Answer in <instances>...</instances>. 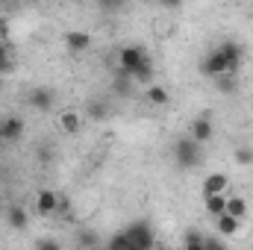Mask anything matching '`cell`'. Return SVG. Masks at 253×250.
Segmentation results:
<instances>
[{
    "mask_svg": "<svg viewBox=\"0 0 253 250\" xmlns=\"http://www.w3.org/2000/svg\"><path fill=\"white\" fill-rule=\"evenodd\" d=\"M27 100H30V106H33L36 112H50L56 97H53V91H50V88H44V85H36V88L30 91V97H27Z\"/></svg>",
    "mask_w": 253,
    "mask_h": 250,
    "instance_id": "obj_5",
    "label": "cell"
},
{
    "mask_svg": "<svg viewBox=\"0 0 253 250\" xmlns=\"http://www.w3.org/2000/svg\"><path fill=\"white\" fill-rule=\"evenodd\" d=\"M230 186V177L227 174H209L203 180V194H215V191H227Z\"/></svg>",
    "mask_w": 253,
    "mask_h": 250,
    "instance_id": "obj_13",
    "label": "cell"
},
{
    "mask_svg": "<svg viewBox=\"0 0 253 250\" xmlns=\"http://www.w3.org/2000/svg\"><path fill=\"white\" fill-rule=\"evenodd\" d=\"M91 115L94 118H106V106L100 109V103H91Z\"/></svg>",
    "mask_w": 253,
    "mask_h": 250,
    "instance_id": "obj_28",
    "label": "cell"
},
{
    "mask_svg": "<svg viewBox=\"0 0 253 250\" xmlns=\"http://www.w3.org/2000/svg\"><path fill=\"white\" fill-rule=\"evenodd\" d=\"M227 212L245 221V218H248V200H245V197H227Z\"/></svg>",
    "mask_w": 253,
    "mask_h": 250,
    "instance_id": "obj_17",
    "label": "cell"
},
{
    "mask_svg": "<svg viewBox=\"0 0 253 250\" xmlns=\"http://www.w3.org/2000/svg\"><path fill=\"white\" fill-rule=\"evenodd\" d=\"M215 230H218V236L233 239V236L242 230V218H236V215H230V212H221V215H215Z\"/></svg>",
    "mask_w": 253,
    "mask_h": 250,
    "instance_id": "obj_6",
    "label": "cell"
},
{
    "mask_svg": "<svg viewBox=\"0 0 253 250\" xmlns=\"http://www.w3.org/2000/svg\"><path fill=\"white\" fill-rule=\"evenodd\" d=\"M242 56H245V50H242V44H239V42H221L212 53H206V56H203L200 71H203L206 77L236 74V71H239V65H242Z\"/></svg>",
    "mask_w": 253,
    "mask_h": 250,
    "instance_id": "obj_1",
    "label": "cell"
},
{
    "mask_svg": "<svg viewBox=\"0 0 253 250\" xmlns=\"http://www.w3.org/2000/svg\"><path fill=\"white\" fill-rule=\"evenodd\" d=\"M189 135L194 138V141H200V144H206L212 135H215V126H212V121L206 118V115H200V118H194L189 124Z\"/></svg>",
    "mask_w": 253,
    "mask_h": 250,
    "instance_id": "obj_7",
    "label": "cell"
},
{
    "mask_svg": "<svg viewBox=\"0 0 253 250\" xmlns=\"http://www.w3.org/2000/svg\"><path fill=\"white\" fill-rule=\"evenodd\" d=\"M183 248L186 250H206V239H203V233L189 230V233L183 236Z\"/></svg>",
    "mask_w": 253,
    "mask_h": 250,
    "instance_id": "obj_18",
    "label": "cell"
},
{
    "mask_svg": "<svg viewBox=\"0 0 253 250\" xmlns=\"http://www.w3.org/2000/svg\"><path fill=\"white\" fill-rule=\"evenodd\" d=\"M144 59H147V53H144L141 47L126 44V47H121V50H118V71H124V74H129V77H132V71L144 62Z\"/></svg>",
    "mask_w": 253,
    "mask_h": 250,
    "instance_id": "obj_4",
    "label": "cell"
},
{
    "mask_svg": "<svg viewBox=\"0 0 253 250\" xmlns=\"http://www.w3.org/2000/svg\"><path fill=\"white\" fill-rule=\"evenodd\" d=\"M24 135V121L18 118V115H9L3 124H0V138H6V141H18Z\"/></svg>",
    "mask_w": 253,
    "mask_h": 250,
    "instance_id": "obj_11",
    "label": "cell"
},
{
    "mask_svg": "<svg viewBox=\"0 0 253 250\" xmlns=\"http://www.w3.org/2000/svg\"><path fill=\"white\" fill-rule=\"evenodd\" d=\"M203 209L215 218L221 212H227V191H215V194H203Z\"/></svg>",
    "mask_w": 253,
    "mask_h": 250,
    "instance_id": "obj_12",
    "label": "cell"
},
{
    "mask_svg": "<svg viewBox=\"0 0 253 250\" xmlns=\"http://www.w3.org/2000/svg\"><path fill=\"white\" fill-rule=\"evenodd\" d=\"M6 224L12 227V230H27V212L21 209V206H9V212H6Z\"/></svg>",
    "mask_w": 253,
    "mask_h": 250,
    "instance_id": "obj_14",
    "label": "cell"
},
{
    "mask_svg": "<svg viewBox=\"0 0 253 250\" xmlns=\"http://www.w3.org/2000/svg\"><path fill=\"white\" fill-rule=\"evenodd\" d=\"M106 248L109 250H132V245H129L126 233H118V236H112V239L106 242Z\"/></svg>",
    "mask_w": 253,
    "mask_h": 250,
    "instance_id": "obj_22",
    "label": "cell"
},
{
    "mask_svg": "<svg viewBox=\"0 0 253 250\" xmlns=\"http://www.w3.org/2000/svg\"><path fill=\"white\" fill-rule=\"evenodd\" d=\"M77 245L80 248H100V239L94 233H88V230H80L77 233Z\"/></svg>",
    "mask_w": 253,
    "mask_h": 250,
    "instance_id": "obj_20",
    "label": "cell"
},
{
    "mask_svg": "<svg viewBox=\"0 0 253 250\" xmlns=\"http://www.w3.org/2000/svg\"><path fill=\"white\" fill-rule=\"evenodd\" d=\"M36 248H42V250H56V248H59V242H56V239H42V242H36Z\"/></svg>",
    "mask_w": 253,
    "mask_h": 250,
    "instance_id": "obj_25",
    "label": "cell"
},
{
    "mask_svg": "<svg viewBox=\"0 0 253 250\" xmlns=\"http://www.w3.org/2000/svg\"><path fill=\"white\" fill-rule=\"evenodd\" d=\"M97 3H100V9H109V12L124 6V0H97Z\"/></svg>",
    "mask_w": 253,
    "mask_h": 250,
    "instance_id": "obj_26",
    "label": "cell"
},
{
    "mask_svg": "<svg viewBox=\"0 0 253 250\" xmlns=\"http://www.w3.org/2000/svg\"><path fill=\"white\" fill-rule=\"evenodd\" d=\"M71 212V197L68 194H59L56 197V215H68Z\"/></svg>",
    "mask_w": 253,
    "mask_h": 250,
    "instance_id": "obj_24",
    "label": "cell"
},
{
    "mask_svg": "<svg viewBox=\"0 0 253 250\" xmlns=\"http://www.w3.org/2000/svg\"><path fill=\"white\" fill-rule=\"evenodd\" d=\"M153 74H156V71H153V62H150V59H144V62L132 71V80H135V83H141V85H150V83H153Z\"/></svg>",
    "mask_w": 253,
    "mask_h": 250,
    "instance_id": "obj_15",
    "label": "cell"
},
{
    "mask_svg": "<svg viewBox=\"0 0 253 250\" xmlns=\"http://www.w3.org/2000/svg\"><path fill=\"white\" fill-rule=\"evenodd\" d=\"M215 88L224 91V94H233L236 91V74H218L215 77Z\"/></svg>",
    "mask_w": 253,
    "mask_h": 250,
    "instance_id": "obj_19",
    "label": "cell"
},
{
    "mask_svg": "<svg viewBox=\"0 0 253 250\" xmlns=\"http://www.w3.org/2000/svg\"><path fill=\"white\" fill-rule=\"evenodd\" d=\"M12 71V47L6 42H0V74Z\"/></svg>",
    "mask_w": 253,
    "mask_h": 250,
    "instance_id": "obj_21",
    "label": "cell"
},
{
    "mask_svg": "<svg viewBox=\"0 0 253 250\" xmlns=\"http://www.w3.org/2000/svg\"><path fill=\"white\" fill-rule=\"evenodd\" d=\"M236 162L239 165H253V150L251 147H239L236 150Z\"/></svg>",
    "mask_w": 253,
    "mask_h": 250,
    "instance_id": "obj_23",
    "label": "cell"
},
{
    "mask_svg": "<svg viewBox=\"0 0 253 250\" xmlns=\"http://www.w3.org/2000/svg\"><path fill=\"white\" fill-rule=\"evenodd\" d=\"M65 47L71 53H83V50L91 47V36L83 33V30H71V33H65Z\"/></svg>",
    "mask_w": 253,
    "mask_h": 250,
    "instance_id": "obj_10",
    "label": "cell"
},
{
    "mask_svg": "<svg viewBox=\"0 0 253 250\" xmlns=\"http://www.w3.org/2000/svg\"><path fill=\"white\" fill-rule=\"evenodd\" d=\"M174 162H177V168H183V171L197 168V165L203 162V144L194 141L191 135L177 138V141H174Z\"/></svg>",
    "mask_w": 253,
    "mask_h": 250,
    "instance_id": "obj_2",
    "label": "cell"
},
{
    "mask_svg": "<svg viewBox=\"0 0 253 250\" xmlns=\"http://www.w3.org/2000/svg\"><path fill=\"white\" fill-rule=\"evenodd\" d=\"M124 233H126V239H129V245H132V250H147V248L156 245L153 230H150L147 221H135V224H129Z\"/></svg>",
    "mask_w": 253,
    "mask_h": 250,
    "instance_id": "obj_3",
    "label": "cell"
},
{
    "mask_svg": "<svg viewBox=\"0 0 253 250\" xmlns=\"http://www.w3.org/2000/svg\"><path fill=\"white\" fill-rule=\"evenodd\" d=\"M156 3H159L162 9H180V6H183V0H156Z\"/></svg>",
    "mask_w": 253,
    "mask_h": 250,
    "instance_id": "obj_27",
    "label": "cell"
},
{
    "mask_svg": "<svg viewBox=\"0 0 253 250\" xmlns=\"http://www.w3.org/2000/svg\"><path fill=\"white\" fill-rule=\"evenodd\" d=\"M56 124H59V129H62L65 135H77L80 126H83V115H80L77 109H65V112H59Z\"/></svg>",
    "mask_w": 253,
    "mask_h": 250,
    "instance_id": "obj_9",
    "label": "cell"
},
{
    "mask_svg": "<svg viewBox=\"0 0 253 250\" xmlns=\"http://www.w3.org/2000/svg\"><path fill=\"white\" fill-rule=\"evenodd\" d=\"M147 100H150L153 106H165V103L171 100V94H168L162 85H153V83H150V85H147Z\"/></svg>",
    "mask_w": 253,
    "mask_h": 250,
    "instance_id": "obj_16",
    "label": "cell"
},
{
    "mask_svg": "<svg viewBox=\"0 0 253 250\" xmlns=\"http://www.w3.org/2000/svg\"><path fill=\"white\" fill-rule=\"evenodd\" d=\"M56 191L53 188H42L39 194H36V212L39 215H44V218H50V215H56Z\"/></svg>",
    "mask_w": 253,
    "mask_h": 250,
    "instance_id": "obj_8",
    "label": "cell"
}]
</instances>
